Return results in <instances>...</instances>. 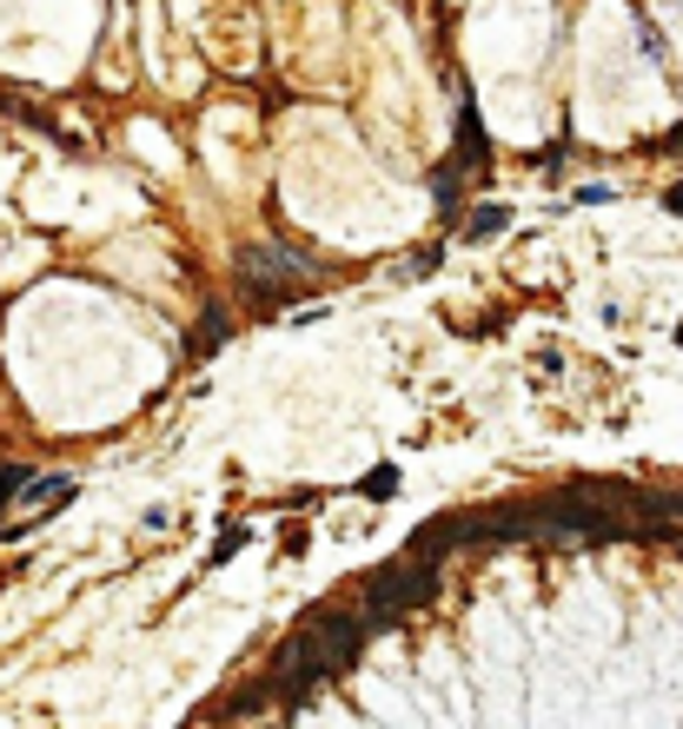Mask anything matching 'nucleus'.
Instances as JSON below:
<instances>
[{"instance_id":"obj_3","label":"nucleus","mask_w":683,"mask_h":729,"mask_svg":"<svg viewBox=\"0 0 683 729\" xmlns=\"http://www.w3.org/2000/svg\"><path fill=\"white\" fill-rule=\"evenodd\" d=\"M365 631H372V624H365V617H352V611H306V624H299V637L325 657V670H332V677L359 664Z\"/></svg>"},{"instance_id":"obj_4","label":"nucleus","mask_w":683,"mask_h":729,"mask_svg":"<svg viewBox=\"0 0 683 729\" xmlns=\"http://www.w3.org/2000/svg\"><path fill=\"white\" fill-rule=\"evenodd\" d=\"M452 166H458L465 179L491 166V139H485V119H478V106H472V100L458 106V153H452Z\"/></svg>"},{"instance_id":"obj_7","label":"nucleus","mask_w":683,"mask_h":729,"mask_svg":"<svg viewBox=\"0 0 683 729\" xmlns=\"http://www.w3.org/2000/svg\"><path fill=\"white\" fill-rule=\"evenodd\" d=\"M226 332H232L226 305H206V319H199V325H193V339H186V365H206V358L226 345Z\"/></svg>"},{"instance_id":"obj_11","label":"nucleus","mask_w":683,"mask_h":729,"mask_svg":"<svg viewBox=\"0 0 683 729\" xmlns=\"http://www.w3.org/2000/svg\"><path fill=\"white\" fill-rule=\"evenodd\" d=\"M239 544H246V531H239V524H232V531H226V538H219V544H213V564H226V558H232V551H239Z\"/></svg>"},{"instance_id":"obj_2","label":"nucleus","mask_w":683,"mask_h":729,"mask_svg":"<svg viewBox=\"0 0 683 729\" xmlns=\"http://www.w3.org/2000/svg\"><path fill=\"white\" fill-rule=\"evenodd\" d=\"M432 591H438V564L399 558V564H385V571H372V577H365L359 604H365V624H372V631H385V624H405L418 604H432Z\"/></svg>"},{"instance_id":"obj_9","label":"nucleus","mask_w":683,"mask_h":729,"mask_svg":"<svg viewBox=\"0 0 683 729\" xmlns=\"http://www.w3.org/2000/svg\"><path fill=\"white\" fill-rule=\"evenodd\" d=\"M511 226V206H478L472 219H465V239L478 246V239H491V232H505Z\"/></svg>"},{"instance_id":"obj_1","label":"nucleus","mask_w":683,"mask_h":729,"mask_svg":"<svg viewBox=\"0 0 683 729\" xmlns=\"http://www.w3.org/2000/svg\"><path fill=\"white\" fill-rule=\"evenodd\" d=\"M319 279H325V272H319L306 252H292V246H246V252H239V285H246V299H259L266 312L306 299Z\"/></svg>"},{"instance_id":"obj_6","label":"nucleus","mask_w":683,"mask_h":729,"mask_svg":"<svg viewBox=\"0 0 683 729\" xmlns=\"http://www.w3.org/2000/svg\"><path fill=\"white\" fill-rule=\"evenodd\" d=\"M279 697H272V684L259 677V684H239L232 697H213V710L206 717H226V723H246V717H259V710H272Z\"/></svg>"},{"instance_id":"obj_13","label":"nucleus","mask_w":683,"mask_h":729,"mask_svg":"<svg viewBox=\"0 0 683 729\" xmlns=\"http://www.w3.org/2000/svg\"><path fill=\"white\" fill-rule=\"evenodd\" d=\"M677 345H683V325H677Z\"/></svg>"},{"instance_id":"obj_10","label":"nucleus","mask_w":683,"mask_h":729,"mask_svg":"<svg viewBox=\"0 0 683 729\" xmlns=\"http://www.w3.org/2000/svg\"><path fill=\"white\" fill-rule=\"evenodd\" d=\"M359 491H365V498H392V491H399V471H392V465H385V471H365Z\"/></svg>"},{"instance_id":"obj_5","label":"nucleus","mask_w":683,"mask_h":729,"mask_svg":"<svg viewBox=\"0 0 683 729\" xmlns=\"http://www.w3.org/2000/svg\"><path fill=\"white\" fill-rule=\"evenodd\" d=\"M66 498H73V478H27L13 531H27V524H46V511H53V504H66Z\"/></svg>"},{"instance_id":"obj_8","label":"nucleus","mask_w":683,"mask_h":729,"mask_svg":"<svg viewBox=\"0 0 683 729\" xmlns=\"http://www.w3.org/2000/svg\"><path fill=\"white\" fill-rule=\"evenodd\" d=\"M452 544H465V518H438V524H425V531L412 538V558H418V564H432V558L445 564Z\"/></svg>"},{"instance_id":"obj_12","label":"nucleus","mask_w":683,"mask_h":729,"mask_svg":"<svg viewBox=\"0 0 683 729\" xmlns=\"http://www.w3.org/2000/svg\"><path fill=\"white\" fill-rule=\"evenodd\" d=\"M664 206H671V212H683V186H677V192H671V199H664Z\"/></svg>"}]
</instances>
